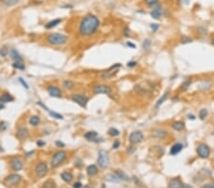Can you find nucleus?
I'll return each mask as SVG.
<instances>
[{"instance_id": "1", "label": "nucleus", "mask_w": 214, "mask_h": 188, "mask_svg": "<svg viewBox=\"0 0 214 188\" xmlns=\"http://www.w3.org/2000/svg\"><path fill=\"white\" fill-rule=\"evenodd\" d=\"M100 21L98 17L93 14H88L82 19L79 26V32L83 36H90L98 30Z\"/></svg>"}, {"instance_id": "2", "label": "nucleus", "mask_w": 214, "mask_h": 188, "mask_svg": "<svg viewBox=\"0 0 214 188\" xmlns=\"http://www.w3.org/2000/svg\"><path fill=\"white\" fill-rule=\"evenodd\" d=\"M47 41L49 44L53 46H61L68 42V36L63 33H51L47 37Z\"/></svg>"}, {"instance_id": "3", "label": "nucleus", "mask_w": 214, "mask_h": 188, "mask_svg": "<svg viewBox=\"0 0 214 188\" xmlns=\"http://www.w3.org/2000/svg\"><path fill=\"white\" fill-rule=\"evenodd\" d=\"M66 158H67V152L63 150L57 151L53 155L51 160V165L53 167H58L60 164H62L63 162L65 161Z\"/></svg>"}, {"instance_id": "4", "label": "nucleus", "mask_w": 214, "mask_h": 188, "mask_svg": "<svg viewBox=\"0 0 214 188\" xmlns=\"http://www.w3.org/2000/svg\"><path fill=\"white\" fill-rule=\"evenodd\" d=\"M70 98L74 103H76L77 105H79L80 107H86V105H87L88 102V97L86 95H83V94H80V93L71 94Z\"/></svg>"}, {"instance_id": "5", "label": "nucleus", "mask_w": 214, "mask_h": 188, "mask_svg": "<svg viewBox=\"0 0 214 188\" xmlns=\"http://www.w3.org/2000/svg\"><path fill=\"white\" fill-rule=\"evenodd\" d=\"M35 174L38 178H43L47 175L48 170H49V166L48 164L46 162H40L36 164L35 166Z\"/></svg>"}, {"instance_id": "6", "label": "nucleus", "mask_w": 214, "mask_h": 188, "mask_svg": "<svg viewBox=\"0 0 214 188\" xmlns=\"http://www.w3.org/2000/svg\"><path fill=\"white\" fill-rule=\"evenodd\" d=\"M21 176L17 175V174H11L8 177H6L5 179V183L8 185V186H16L17 184L21 181Z\"/></svg>"}, {"instance_id": "7", "label": "nucleus", "mask_w": 214, "mask_h": 188, "mask_svg": "<svg viewBox=\"0 0 214 188\" xmlns=\"http://www.w3.org/2000/svg\"><path fill=\"white\" fill-rule=\"evenodd\" d=\"M97 162H98L99 166L102 168H106L108 164V155L107 151L105 150H100L98 153V159H97Z\"/></svg>"}, {"instance_id": "8", "label": "nucleus", "mask_w": 214, "mask_h": 188, "mask_svg": "<svg viewBox=\"0 0 214 188\" xmlns=\"http://www.w3.org/2000/svg\"><path fill=\"white\" fill-rule=\"evenodd\" d=\"M196 151H197V154L199 155V157H201V158H203V159L208 158V156H209V154H210L209 147H208L205 144H200L198 146H197Z\"/></svg>"}, {"instance_id": "9", "label": "nucleus", "mask_w": 214, "mask_h": 188, "mask_svg": "<svg viewBox=\"0 0 214 188\" xmlns=\"http://www.w3.org/2000/svg\"><path fill=\"white\" fill-rule=\"evenodd\" d=\"M128 140H130V142L131 144H136L141 142L144 140V135H143L141 131H133V132L130 133Z\"/></svg>"}, {"instance_id": "10", "label": "nucleus", "mask_w": 214, "mask_h": 188, "mask_svg": "<svg viewBox=\"0 0 214 188\" xmlns=\"http://www.w3.org/2000/svg\"><path fill=\"white\" fill-rule=\"evenodd\" d=\"M93 92L95 94H110L111 92L110 87L107 85H96L93 87Z\"/></svg>"}, {"instance_id": "11", "label": "nucleus", "mask_w": 214, "mask_h": 188, "mask_svg": "<svg viewBox=\"0 0 214 188\" xmlns=\"http://www.w3.org/2000/svg\"><path fill=\"white\" fill-rule=\"evenodd\" d=\"M23 161L20 158H13L10 161V166L13 171H20L23 168Z\"/></svg>"}, {"instance_id": "12", "label": "nucleus", "mask_w": 214, "mask_h": 188, "mask_svg": "<svg viewBox=\"0 0 214 188\" xmlns=\"http://www.w3.org/2000/svg\"><path fill=\"white\" fill-rule=\"evenodd\" d=\"M47 91L50 94V96L54 97V98H60V97H62V91L56 85H48Z\"/></svg>"}, {"instance_id": "13", "label": "nucleus", "mask_w": 214, "mask_h": 188, "mask_svg": "<svg viewBox=\"0 0 214 188\" xmlns=\"http://www.w3.org/2000/svg\"><path fill=\"white\" fill-rule=\"evenodd\" d=\"M30 135L29 129L26 126H19L16 130V137L19 140H26Z\"/></svg>"}, {"instance_id": "14", "label": "nucleus", "mask_w": 214, "mask_h": 188, "mask_svg": "<svg viewBox=\"0 0 214 188\" xmlns=\"http://www.w3.org/2000/svg\"><path fill=\"white\" fill-rule=\"evenodd\" d=\"M163 13H164V11L161 9V6H157L153 9V11L150 13V15L152 16V18L154 19H160L161 18V16L163 15Z\"/></svg>"}, {"instance_id": "15", "label": "nucleus", "mask_w": 214, "mask_h": 188, "mask_svg": "<svg viewBox=\"0 0 214 188\" xmlns=\"http://www.w3.org/2000/svg\"><path fill=\"white\" fill-rule=\"evenodd\" d=\"M116 73H117V70H111V68H110V70L103 71V72L100 73V77L104 80H108V79H110L111 77H113Z\"/></svg>"}, {"instance_id": "16", "label": "nucleus", "mask_w": 214, "mask_h": 188, "mask_svg": "<svg viewBox=\"0 0 214 188\" xmlns=\"http://www.w3.org/2000/svg\"><path fill=\"white\" fill-rule=\"evenodd\" d=\"M182 149H183V144H180V142H177V144H173L172 146H171L169 153H170V155H172V156L177 155L178 153L181 152Z\"/></svg>"}, {"instance_id": "17", "label": "nucleus", "mask_w": 214, "mask_h": 188, "mask_svg": "<svg viewBox=\"0 0 214 188\" xmlns=\"http://www.w3.org/2000/svg\"><path fill=\"white\" fill-rule=\"evenodd\" d=\"M13 96H11L10 93H3L1 96H0V103H2V104H6V103H11V102H13Z\"/></svg>"}, {"instance_id": "18", "label": "nucleus", "mask_w": 214, "mask_h": 188, "mask_svg": "<svg viewBox=\"0 0 214 188\" xmlns=\"http://www.w3.org/2000/svg\"><path fill=\"white\" fill-rule=\"evenodd\" d=\"M61 22H62V19L61 18H55V19H53V20H51V21H49L47 24L45 25V28H48V30H51V28H55L56 26H58Z\"/></svg>"}, {"instance_id": "19", "label": "nucleus", "mask_w": 214, "mask_h": 188, "mask_svg": "<svg viewBox=\"0 0 214 188\" xmlns=\"http://www.w3.org/2000/svg\"><path fill=\"white\" fill-rule=\"evenodd\" d=\"M97 136H98V134H97L96 131H88V132H87L84 135V137L88 140V141L96 142H97L96 140H98V139H97Z\"/></svg>"}, {"instance_id": "20", "label": "nucleus", "mask_w": 214, "mask_h": 188, "mask_svg": "<svg viewBox=\"0 0 214 188\" xmlns=\"http://www.w3.org/2000/svg\"><path fill=\"white\" fill-rule=\"evenodd\" d=\"M167 135V132L164 129H156V130H154L152 133V137L157 138V139H164Z\"/></svg>"}, {"instance_id": "21", "label": "nucleus", "mask_w": 214, "mask_h": 188, "mask_svg": "<svg viewBox=\"0 0 214 188\" xmlns=\"http://www.w3.org/2000/svg\"><path fill=\"white\" fill-rule=\"evenodd\" d=\"M183 183L179 179H171L168 183V188H182Z\"/></svg>"}, {"instance_id": "22", "label": "nucleus", "mask_w": 214, "mask_h": 188, "mask_svg": "<svg viewBox=\"0 0 214 188\" xmlns=\"http://www.w3.org/2000/svg\"><path fill=\"white\" fill-rule=\"evenodd\" d=\"M87 173H88V176L92 177L98 173V168H97L95 164H90V165H88V168H87Z\"/></svg>"}, {"instance_id": "23", "label": "nucleus", "mask_w": 214, "mask_h": 188, "mask_svg": "<svg viewBox=\"0 0 214 188\" xmlns=\"http://www.w3.org/2000/svg\"><path fill=\"white\" fill-rule=\"evenodd\" d=\"M10 54H11V59H13L14 62H20V61H22L21 55H20L18 51H17L16 50H14V48L11 50V53Z\"/></svg>"}, {"instance_id": "24", "label": "nucleus", "mask_w": 214, "mask_h": 188, "mask_svg": "<svg viewBox=\"0 0 214 188\" xmlns=\"http://www.w3.org/2000/svg\"><path fill=\"white\" fill-rule=\"evenodd\" d=\"M29 124H30L31 126H37L40 124V117L39 116H31L30 120H29Z\"/></svg>"}, {"instance_id": "25", "label": "nucleus", "mask_w": 214, "mask_h": 188, "mask_svg": "<svg viewBox=\"0 0 214 188\" xmlns=\"http://www.w3.org/2000/svg\"><path fill=\"white\" fill-rule=\"evenodd\" d=\"M61 178H62V179L64 181H66V182H70L71 181H72V179H73V176H72V174L71 173H70V172H63L62 174H61Z\"/></svg>"}, {"instance_id": "26", "label": "nucleus", "mask_w": 214, "mask_h": 188, "mask_svg": "<svg viewBox=\"0 0 214 188\" xmlns=\"http://www.w3.org/2000/svg\"><path fill=\"white\" fill-rule=\"evenodd\" d=\"M172 128L174 130L177 131H181L185 128V124L181 121H176L172 124Z\"/></svg>"}, {"instance_id": "27", "label": "nucleus", "mask_w": 214, "mask_h": 188, "mask_svg": "<svg viewBox=\"0 0 214 188\" xmlns=\"http://www.w3.org/2000/svg\"><path fill=\"white\" fill-rule=\"evenodd\" d=\"M106 179H107L108 181H111V182H118L120 179L118 177L116 176L115 173H112V174H108V175L106 177Z\"/></svg>"}, {"instance_id": "28", "label": "nucleus", "mask_w": 214, "mask_h": 188, "mask_svg": "<svg viewBox=\"0 0 214 188\" xmlns=\"http://www.w3.org/2000/svg\"><path fill=\"white\" fill-rule=\"evenodd\" d=\"M41 188H55V182L53 179H48L47 181L43 183Z\"/></svg>"}, {"instance_id": "29", "label": "nucleus", "mask_w": 214, "mask_h": 188, "mask_svg": "<svg viewBox=\"0 0 214 188\" xmlns=\"http://www.w3.org/2000/svg\"><path fill=\"white\" fill-rule=\"evenodd\" d=\"M63 87H64L66 89H71V88L74 87V82H72L71 80H66L63 83Z\"/></svg>"}, {"instance_id": "30", "label": "nucleus", "mask_w": 214, "mask_h": 188, "mask_svg": "<svg viewBox=\"0 0 214 188\" xmlns=\"http://www.w3.org/2000/svg\"><path fill=\"white\" fill-rule=\"evenodd\" d=\"M13 68H15V70H25V65H24V63H23V61H20V62H13Z\"/></svg>"}, {"instance_id": "31", "label": "nucleus", "mask_w": 214, "mask_h": 188, "mask_svg": "<svg viewBox=\"0 0 214 188\" xmlns=\"http://www.w3.org/2000/svg\"><path fill=\"white\" fill-rule=\"evenodd\" d=\"M115 174H116V176L119 178V179H123V181H128V176L121 170H117L115 172Z\"/></svg>"}, {"instance_id": "32", "label": "nucleus", "mask_w": 214, "mask_h": 188, "mask_svg": "<svg viewBox=\"0 0 214 188\" xmlns=\"http://www.w3.org/2000/svg\"><path fill=\"white\" fill-rule=\"evenodd\" d=\"M145 2L148 6H150V7H153V8H155L157 6L160 5L158 0H145Z\"/></svg>"}, {"instance_id": "33", "label": "nucleus", "mask_w": 214, "mask_h": 188, "mask_svg": "<svg viewBox=\"0 0 214 188\" xmlns=\"http://www.w3.org/2000/svg\"><path fill=\"white\" fill-rule=\"evenodd\" d=\"M119 134H120V131L118 129H116V128L111 127V128L108 129V135H110V136L116 137V136H118Z\"/></svg>"}, {"instance_id": "34", "label": "nucleus", "mask_w": 214, "mask_h": 188, "mask_svg": "<svg viewBox=\"0 0 214 188\" xmlns=\"http://www.w3.org/2000/svg\"><path fill=\"white\" fill-rule=\"evenodd\" d=\"M190 84H191V81H190V80H189V79H185V81L182 83V85H181V89L185 90V89H187V88L190 85Z\"/></svg>"}, {"instance_id": "35", "label": "nucleus", "mask_w": 214, "mask_h": 188, "mask_svg": "<svg viewBox=\"0 0 214 188\" xmlns=\"http://www.w3.org/2000/svg\"><path fill=\"white\" fill-rule=\"evenodd\" d=\"M167 93H165L164 95H163L161 98H160L159 100H158V102L156 103V105H155V107L156 108H158L160 105H161L163 103H164L165 101V99H167Z\"/></svg>"}, {"instance_id": "36", "label": "nucleus", "mask_w": 214, "mask_h": 188, "mask_svg": "<svg viewBox=\"0 0 214 188\" xmlns=\"http://www.w3.org/2000/svg\"><path fill=\"white\" fill-rule=\"evenodd\" d=\"M8 52H9V48L7 46H3V47L0 48V56L6 57L8 55Z\"/></svg>"}, {"instance_id": "37", "label": "nucleus", "mask_w": 214, "mask_h": 188, "mask_svg": "<svg viewBox=\"0 0 214 188\" xmlns=\"http://www.w3.org/2000/svg\"><path fill=\"white\" fill-rule=\"evenodd\" d=\"M49 114L53 117V118H54V119H58V120H63V116L61 115V114H59V113H56V112H53V111H51V110H50L49 111Z\"/></svg>"}, {"instance_id": "38", "label": "nucleus", "mask_w": 214, "mask_h": 188, "mask_svg": "<svg viewBox=\"0 0 214 188\" xmlns=\"http://www.w3.org/2000/svg\"><path fill=\"white\" fill-rule=\"evenodd\" d=\"M19 0H2V2L7 6H14L18 3Z\"/></svg>"}, {"instance_id": "39", "label": "nucleus", "mask_w": 214, "mask_h": 188, "mask_svg": "<svg viewBox=\"0 0 214 188\" xmlns=\"http://www.w3.org/2000/svg\"><path fill=\"white\" fill-rule=\"evenodd\" d=\"M207 116V110L205 109V108H203V109L200 110V112H199L200 119H201V120H205Z\"/></svg>"}, {"instance_id": "40", "label": "nucleus", "mask_w": 214, "mask_h": 188, "mask_svg": "<svg viewBox=\"0 0 214 188\" xmlns=\"http://www.w3.org/2000/svg\"><path fill=\"white\" fill-rule=\"evenodd\" d=\"M210 87H211L210 83H207V82H205V83H203V84L199 85L200 89H207V88H209Z\"/></svg>"}, {"instance_id": "41", "label": "nucleus", "mask_w": 214, "mask_h": 188, "mask_svg": "<svg viewBox=\"0 0 214 188\" xmlns=\"http://www.w3.org/2000/svg\"><path fill=\"white\" fill-rule=\"evenodd\" d=\"M150 45H151L150 40V39H146L144 41V43H143V48H144L145 50H148L150 47Z\"/></svg>"}, {"instance_id": "42", "label": "nucleus", "mask_w": 214, "mask_h": 188, "mask_svg": "<svg viewBox=\"0 0 214 188\" xmlns=\"http://www.w3.org/2000/svg\"><path fill=\"white\" fill-rule=\"evenodd\" d=\"M8 128V124L6 122H4V121H2V122H0V131H5L6 129Z\"/></svg>"}, {"instance_id": "43", "label": "nucleus", "mask_w": 214, "mask_h": 188, "mask_svg": "<svg viewBox=\"0 0 214 188\" xmlns=\"http://www.w3.org/2000/svg\"><path fill=\"white\" fill-rule=\"evenodd\" d=\"M18 81H19L20 84H21V85H23V87H24L26 88V89H29V85L27 84V82H26L24 79L21 78V77H19V78H18Z\"/></svg>"}, {"instance_id": "44", "label": "nucleus", "mask_w": 214, "mask_h": 188, "mask_svg": "<svg viewBox=\"0 0 214 188\" xmlns=\"http://www.w3.org/2000/svg\"><path fill=\"white\" fill-rule=\"evenodd\" d=\"M191 41H192V39L189 38V37L187 36H183L181 38V43L182 44H185V43H190Z\"/></svg>"}, {"instance_id": "45", "label": "nucleus", "mask_w": 214, "mask_h": 188, "mask_svg": "<svg viewBox=\"0 0 214 188\" xmlns=\"http://www.w3.org/2000/svg\"><path fill=\"white\" fill-rule=\"evenodd\" d=\"M55 145H56L57 147L62 148V147L65 146V144H64V142H62L61 141H56V142H55Z\"/></svg>"}, {"instance_id": "46", "label": "nucleus", "mask_w": 214, "mask_h": 188, "mask_svg": "<svg viewBox=\"0 0 214 188\" xmlns=\"http://www.w3.org/2000/svg\"><path fill=\"white\" fill-rule=\"evenodd\" d=\"M36 144L38 145V147H43L46 144V142L44 141H42V140H39V141H37Z\"/></svg>"}, {"instance_id": "47", "label": "nucleus", "mask_w": 214, "mask_h": 188, "mask_svg": "<svg viewBox=\"0 0 214 188\" xmlns=\"http://www.w3.org/2000/svg\"><path fill=\"white\" fill-rule=\"evenodd\" d=\"M134 151H135V147H133V146H128L127 152H128V154H132V153L134 152Z\"/></svg>"}, {"instance_id": "48", "label": "nucleus", "mask_w": 214, "mask_h": 188, "mask_svg": "<svg viewBox=\"0 0 214 188\" xmlns=\"http://www.w3.org/2000/svg\"><path fill=\"white\" fill-rule=\"evenodd\" d=\"M136 64H137V63L135 61H131V62H128L127 66L128 68H133V67H135Z\"/></svg>"}, {"instance_id": "49", "label": "nucleus", "mask_w": 214, "mask_h": 188, "mask_svg": "<svg viewBox=\"0 0 214 188\" xmlns=\"http://www.w3.org/2000/svg\"><path fill=\"white\" fill-rule=\"evenodd\" d=\"M150 27H151V30H152L153 31H156L157 30H158L159 26L157 25V24H151V25H150Z\"/></svg>"}, {"instance_id": "50", "label": "nucleus", "mask_w": 214, "mask_h": 188, "mask_svg": "<svg viewBox=\"0 0 214 188\" xmlns=\"http://www.w3.org/2000/svg\"><path fill=\"white\" fill-rule=\"evenodd\" d=\"M202 188H214V183H207L203 185Z\"/></svg>"}, {"instance_id": "51", "label": "nucleus", "mask_w": 214, "mask_h": 188, "mask_svg": "<svg viewBox=\"0 0 214 188\" xmlns=\"http://www.w3.org/2000/svg\"><path fill=\"white\" fill-rule=\"evenodd\" d=\"M73 188H82V183L80 181H77L73 184Z\"/></svg>"}, {"instance_id": "52", "label": "nucleus", "mask_w": 214, "mask_h": 188, "mask_svg": "<svg viewBox=\"0 0 214 188\" xmlns=\"http://www.w3.org/2000/svg\"><path fill=\"white\" fill-rule=\"evenodd\" d=\"M119 145H120V142L119 141H115V142H114L113 145H112V148H113V149H114V148L116 149V148L119 147Z\"/></svg>"}, {"instance_id": "53", "label": "nucleus", "mask_w": 214, "mask_h": 188, "mask_svg": "<svg viewBox=\"0 0 214 188\" xmlns=\"http://www.w3.org/2000/svg\"><path fill=\"white\" fill-rule=\"evenodd\" d=\"M125 36H130V30H128V28H125Z\"/></svg>"}, {"instance_id": "54", "label": "nucleus", "mask_w": 214, "mask_h": 188, "mask_svg": "<svg viewBox=\"0 0 214 188\" xmlns=\"http://www.w3.org/2000/svg\"><path fill=\"white\" fill-rule=\"evenodd\" d=\"M127 45L128 46V47H131L132 48H135V45L134 44H132V43H130V42H128L127 43Z\"/></svg>"}, {"instance_id": "55", "label": "nucleus", "mask_w": 214, "mask_h": 188, "mask_svg": "<svg viewBox=\"0 0 214 188\" xmlns=\"http://www.w3.org/2000/svg\"><path fill=\"white\" fill-rule=\"evenodd\" d=\"M182 188H194V187H192L191 185H188V184H183Z\"/></svg>"}, {"instance_id": "56", "label": "nucleus", "mask_w": 214, "mask_h": 188, "mask_svg": "<svg viewBox=\"0 0 214 188\" xmlns=\"http://www.w3.org/2000/svg\"><path fill=\"white\" fill-rule=\"evenodd\" d=\"M4 108H5V105L2 104V103H0V110L4 109Z\"/></svg>"}, {"instance_id": "57", "label": "nucleus", "mask_w": 214, "mask_h": 188, "mask_svg": "<svg viewBox=\"0 0 214 188\" xmlns=\"http://www.w3.org/2000/svg\"><path fill=\"white\" fill-rule=\"evenodd\" d=\"M187 117H188V119H191V120H194V119H195V117H194V115H190V114H189V115H188Z\"/></svg>"}, {"instance_id": "58", "label": "nucleus", "mask_w": 214, "mask_h": 188, "mask_svg": "<svg viewBox=\"0 0 214 188\" xmlns=\"http://www.w3.org/2000/svg\"><path fill=\"white\" fill-rule=\"evenodd\" d=\"M83 188H93V187H91L90 185H85V186L83 187Z\"/></svg>"}, {"instance_id": "59", "label": "nucleus", "mask_w": 214, "mask_h": 188, "mask_svg": "<svg viewBox=\"0 0 214 188\" xmlns=\"http://www.w3.org/2000/svg\"><path fill=\"white\" fill-rule=\"evenodd\" d=\"M211 43H212V45L214 46V37H212V39H211Z\"/></svg>"}]
</instances>
